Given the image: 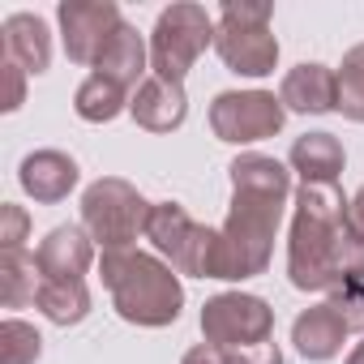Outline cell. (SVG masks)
I'll return each instance as SVG.
<instances>
[{
	"mask_svg": "<svg viewBox=\"0 0 364 364\" xmlns=\"http://www.w3.org/2000/svg\"><path fill=\"white\" fill-rule=\"evenodd\" d=\"M0 35H5V60L22 65L26 73H48L52 65V31L39 14H9L5 26H0Z\"/></svg>",
	"mask_w": 364,
	"mask_h": 364,
	"instance_id": "obj_18",
	"label": "cell"
},
{
	"mask_svg": "<svg viewBox=\"0 0 364 364\" xmlns=\"http://www.w3.org/2000/svg\"><path fill=\"white\" fill-rule=\"evenodd\" d=\"M202 334L223 351L266 343L274 338V309L253 291H219L202 304Z\"/></svg>",
	"mask_w": 364,
	"mask_h": 364,
	"instance_id": "obj_8",
	"label": "cell"
},
{
	"mask_svg": "<svg viewBox=\"0 0 364 364\" xmlns=\"http://www.w3.org/2000/svg\"><path fill=\"white\" fill-rule=\"evenodd\" d=\"M343 163H347L343 141L334 133H321V129L296 137L287 150V167L300 176V185H338Z\"/></svg>",
	"mask_w": 364,
	"mask_h": 364,
	"instance_id": "obj_16",
	"label": "cell"
},
{
	"mask_svg": "<svg viewBox=\"0 0 364 364\" xmlns=\"http://www.w3.org/2000/svg\"><path fill=\"white\" fill-rule=\"evenodd\" d=\"M35 309L52 326H77L90 313V287H86V279H43Z\"/></svg>",
	"mask_w": 364,
	"mask_h": 364,
	"instance_id": "obj_19",
	"label": "cell"
},
{
	"mask_svg": "<svg viewBox=\"0 0 364 364\" xmlns=\"http://www.w3.org/2000/svg\"><path fill=\"white\" fill-rule=\"evenodd\" d=\"M56 22H60V43L65 56L73 65H90L103 56L107 39L120 31V9L116 0H60L56 5Z\"/></svg>",
	"mask_w": 364,
	"mask_h": 364,
	"instance_id": "obj_9",
	"label": "cell"
},
{
	"mask_svg": "<svg viewBox=\"0 0 364 364\" xmlns=\"http://www.w3.org/2000/svg\"><path fill=\"white\" fill-rule=\"evenodd\" d=\"M347 198L338 185H300L287 232V279L296 291H338L364 283V236L347 223Z\"/></svg>",
	"mask_w": 364,
	"mask_h": 364,
	"instance_id": "obj_1",
	"label": "cell"
},
{
	"mask_svg": "<svg viewBox=\"0 0 364 364\" xmlns=\"http://www.w3.org/2000/svg\"><path fill=\"white\" fill-rule=\"evenodd\" d=\"M77 180H82V171H77V163H73L65 150H31V154L22 159V167H18L22 193L35 198L39 206L65 202V198L77 189Z\"/></svg>",
	"mask_w": 364,
	"mask_h": 364,
	"instance_id": "obj_12",
	"label": "cell"
},
{
	"mask_svg": "<svg viewBox=\"0 0 364 364\" xmlns=\"http://www.w3.org/2000/svg\"><path fill=\"white\" fill-rule=\"evenodd\" d=\"M326 304L338 313L347 334H364V283H343L338 291L326 296Z\"/></svg>",
	"mask_w": 364,
	"mask_h": 364,
	"instance_id": "obj_24",
	"label": "cell"
},
{
	"mask_svg": "<svg viewBox=\"0 0 364 364\" xmlns=\"http://www.w3.org/2000/svg\"><path fill=\"white\" fill-rule=\"evenodd\" d=\"M338 112L355 124H364V43L347 48L338 65Z\"/></svg>",
	"mask_w": 364,
	"mask_h": 364,
	"instance_id": "obj_22",
	"label": "cell"
},
{
	"mask_svg": "<svg viewBox=\"0 0 364 364\" xmlns=\"http://www.w3.org/2000/svg\"><path fill=\"white\" fill-rule=\"evenodd\" d=\"M35 262L43 279H82L95 266V240L82 223H60L39 240Z\"/></svg>",
	"mask_w": 364,
	"mask_h": 364,
	"instance_id": "obj_14",
	"label": "cell"
},
{
	"mask_svg": "<svg viewBox=\"0 0 364 364\" xmlns=\"http://www.w3.org/2000/svg\"><path fill=\"white\" fill-rule=\"evenodd\" d=\"M291 343H296V351H300L304 360L326 364V360H334V355L343 351V343H347V326H343L338 313L321 300V304L304 309V313L291 321Z\"/></svg>",
	"mask_w": 364,
	"mask_h": 364,
	"instance_id": "obj_17",
	"label": "cell"
},
{
	"mask_svg": "<svg viewBox=\"0 0 364 364\" xmlns=\"http://www.w3.org/2000/svg\"><path fill=\"white\" fill-rule=\"evenodd\" d=\"M150 206L137 185L120 176H103L82 193V228L90 232V240L112 253V249H133L137 236H146V219H150Z\"/></svg>",
	"mask_w": 364,
	"mask_h": 364,
	"instance_id": "obj_4",
	"label": "cell"
},
{
	"mask_svg": "<svg viewBox=\"0 0 364 364\" xmlns=\"http://www.w3.org/2000/svg\"><path fill=\"white\" fill-rule=\"evenodd\" d=\"M0 73H5V99H0V112H18L26 103V69L14 65V60H5Z\"/></svg>",
	"mask_w": 364,
	"mask_h": 364,
	"instance_id": "obj_27",
	"label": "cell"
},
{
	"mask_svg": "<svg viewBox=\"0 0 364 364\" xmlns=\"http://www.w3.org/2000/svg\"><path fill=\"white\" fill-rule=\"evenodd\" d=\"M283 198H266V193H245L232 189V206L228 219L215 236V257H210V279L223 283H245L266 274L270 253H274V232L283 223Z\"/></svg>",
	"mask_w": 364,
	"mask_h": 364,
	"instance_id": "obj_3",
	"label": "cell"
},
{
	"mask_svg": "<svg viewBox=\"0 0 364 364\" xmlns=\"http://www.w3.org/2000/svg\"><path fill=\"white\" fill-rule=\"evenodd\" d=\"M279 99L287 112L296 116H326V112H338V73L330 65H317V60H304L296 69H287L283 86H279Z\"/></svg>",
	"mask_w": 364,
	"mask_h": 364,
	"instance_id": "obj_13",
	"label": "cell"
},
{
	"mask_svg": "<svg viewBox=\"0 0 364 364\" xmlns=\"http://www.w3.org/2000/svg\"><path fill=\"white\" fill-rule=\"evenodd\" d=\"M228 360H232V364H283V347H279L274 338H266V343L228 351Z\"/></svg>",
	"mask_w": 364,
	"mask_h": 364,
	"instance_id": "obj_28",
	"label": "cell"
},
{
	"mask_svg": "<svg viewBox=\"0 0 364 364\" xmlns=\"http://www.w3.org/2000/svg\"><path fill=\"white\" fill-rule=\"evenodd\" d=\"M215 236L219 228H206L198 219H189V210L180 202H154L150 219H146V240L154 245V253L189 279H210V257H215Z\"/></svg>",
	"mask_w": 364,
	"mask_h": 364,
	"instance_id": "obj_6",
	"label": "cell"
},
{
	"mask_svg": "<svg viewBox=\"0 0 364 364\" xmlns=\"http://www.w3.org/2000/svg\"><path fill=\"white\" fill-rule=\"evenodd\" d=\"M26 232H31L26 206H14V202L0 206V253H18L26 245Z\"/></svg>",
	"mask_w": 364,
	"mask_h": 364,
	"instance_id": "obj_25",
	"label": "cell"
},
{
	"mask_svg": "<svg viewBox=\"0 0 364 364\" xmlns=\"http://www.w3.org/2000/svg\"><path fill=\"white\" fill-rule=\"evenodd\" d=\"M39 287H43V270H39L35 253H26V249L0 253V304H5V309L35 304Z\"/></svg>",
	"mask_w": 364,
	"mask_h": 364,
	"instance_id": "obj_20",
	"label": "cell"
},
{
	"mask_svg": "<svg viewBox=\"0 0 364 364\" xmlns=\"http://www.w3.org/2000/svg\"><path fill=\"white\" fill-rule=\"evenodd\" d=\"M347 223H351V232L364 236V185L355 189V198H351V206H347Z\"/></svg>",
	"mask_w": 364,
	"mask_h": 364,
	"instance_id": "obj_30",
	"label": "cell"
},
{
	"mask_svg": "<svg viewBox=\"0 0 364 364\" xmlns=\"http://www.w3.org/2000/svg\"><path fill=\"white\" fill-rule=\"evenodd\" d=\"M219 18L270 26V18H274V5H266V0H223V9H219Z\"/></svg>",
	"mask_w": 364,
	"mask_h": 364,
	"instance_id": "obj_26",
	"label": "cell"
},
{
	"mask_svg": "<svg viewBox=\"0 0 364 364\" xmlns=\"http://www.w3.org/2000/svg\"><path fill=\"white\" fill-rule=\"evenodd\" d=\"M287 107L270 90H223L210 103V129L228 146H253L283 133Z\"/></svg>",
	"mask_w": 364,
	"mask_h": 364,
	"instance_id": "obj_7",
	"label": "cell"
},
{
	"mask_svg": "<svg viewBox=\"0 0 364 364\" xmlns=\"http://www.w3.org/2000/svg\"><path fill=\"white\" fill-rule=\"evenodd\" d=\"M129 116H133L137 129H146V133H176L180 124L189 120L185 82H167V77H154V73H150V77L133 90Z\"/></svg>",
	"mask_w": 364,
	"mask_h": 364,
	"instance_id": "obj_11",
	"label": "cell"
},
{
	"mask_svg": "<svg viewBox=\"0 0 364 364\" xmlns=\"http://www.w3.org/2000/svg\"><path fill=\"white\" fill-rule=\"evenodd\" d=\"M180 364H232V360H228L223 347H215V343H198V347L185 351V360H180Z\"/></svg>",
	"mask_w": 364,
	"mask_h": 364,
	"instance_id": "obj_29",
	"label": "cell"
},
{
	"mask_svg": "<svg viewBox=\"0 0 364 364\" xmlns=\"http://www.w3.org/2000/svg\"><path fill=\"white\" fill-rule=\"evenodd\" d=\"M99 279L112 291V309L120 321L141 330H163L180 321L185 309V283L159 257L141 249H112L99 257Z\"/></svg>",
	"mask_w": 364,
	"mask_h": 364,
	"instance_id": "obj_2",
	"label": "cell"
},
{
	"mask_svg": "<svg viewBox=\"0 0 364 364\" xmlns=\"http://www.w3.org/2000/svg\"><path fill=\"white\" fill-rule=\"evenodd\" d=\"M43 355V334L22 321V317H5L0 321V364H35Z\"/></svg>",
	"mask_w": 364,
	"mask_h": 364,
	"instance_id": "obj_23",
	"label": "cell"
},
{
	"mask_svg": "<svg viewBox=\"0 0 364 364\" xmlns=\"http://www.w3.org/2000/svg\"><path fill=\"white\" fill-rule=\"evenodd\" d=\"M146 69H150V43L137 35V26L120 22V31L107 39L103 56L95 60V73L116 82V86H124V90H137L146 82Z\"/></svg>",
	"mask_w": 364,
	"mask_h": 364,
	"instance_id": "obj_15",
	"label": "cell"
},
{
	"mask_svg": "<svg viewBox=\"0 0 364 364\" xmlns=\"http://www.w3.org/2000/svg\"><path fill=\"white\" fill-rule=\"evenodd\" d=\"M215 31H219V22L202 5H193V0L167 5L150 31V73L167 77V82H185L189 69L198 65V56L206 48H215Z\"/></svg>",
	"mask_w": 364,
	"mask_h": 364,
	"instance_id": "obj_5",
	"label": "cell"
},
{
	"mask_svg": "<svg viewBox=\"0 0 364 364\" xmlns=\"http://www.w3.org/2000/svg\"><path fill=\"white\" fill-rule=\"evenodd\" d=\"M347 364H364V338L351 347V355H347Z\"/></svg>",
	"mask_w": 364,
	"mask_h": 364,
	"instance_id": "obj_31",
	"label": "cell"
},
{
	"mask_svg": "<svg viewBox=\"0 0 364 364\" xmlns=\"http://www.w3.org/2000/svg\"><path fill=\"white\" fill-rule=\"evenodd\" d=\"M215 52H219V60H223L232 73H240V77H270L274 65H279V39H274L270 26H257V22L219 18Z\"/></svg>",
	"mask_w": 364,
	"mask_h": 364,
	"instance_id": "obj_10",
	"label": "cell"
},
{
	"mask_svg": "<svg viewBox=\"0 0 364 364\" xmlns=\"http://www.w3.org/2000/svg\"><path fill=\"white\" fill-rule=\"evenodd\" d=\"M129 90L124 86H116V82H107V77H99V73H90L82 86H77V95H73V112L86 120V124H112L120 112H129Z\"/></svg>",
	"mask_w": 364,
	"mask_h": 364,
	"instance_id": "obj_21",
	"label": "cell"
}]
</instances>
